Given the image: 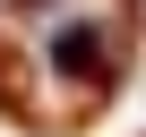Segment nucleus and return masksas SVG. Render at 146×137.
Returning <instances> with one entry per match:
<instances>
[{"label": "nucleus", "mask_w": 146, "mask_h": 137, "mask_svg": "<svg viewBox=\"0 0 146 137\" xmlns=\"http://www.w3.org/2000/svg\"><path fill=\"white\" fill-rule=\"evenodd\" d=\"M146 0H9L0 9V120L86 128L137 60Z\"/></svg>", "instance_id": "nucleus-1"}]
</instances>
